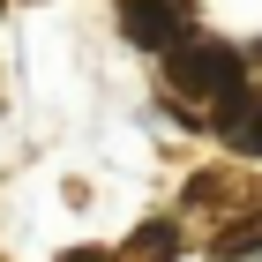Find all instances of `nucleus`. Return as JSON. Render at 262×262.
I'll return each instance as SVG.
<instances>
[{
    "mask_svg": "<svg viewBox=\"0 0 262 262\" xmlns=\"http://www.w3.org/2000/svg\"><path fill=\"white\" fill-rule=\"evenodd\" d=\"M240 247H262V225H240V232H225L217 255H240Z\"/></svg>",
    "mask_w": 262,
    "mask_h": 262,
    "instance_id": "4",
    "label": "nucleus"
},
{
    "mask_svg": "<svg viewBox=\"0 0 262 262\" xmlns=\"http://www.w3.org/2000/svg\"><path fill=\"white\" fill-rule=\"evenodd\" d=\"M120 38L142 45V53H172L187 38V23H180L172 0H120Z\"/></svg>",
    "mask_w": 262,
    "mask_h": 262,
    "instance_id": "2",
    "label": "nucleus"
},
{
    "mask_svg": "<svg viewBox=\"0 0 262 262\" xmlns=\"http://www.w3.org/2000/svg\"><path fill=\"white\" fill-rule=\"evenodd\" d=\"M172 82L180 90H195V98H240L247 90V60L232 53V45H217V38H195V45H172Z\"/></svg>",
    "mask_w": 262,
    "mask_h": 262,
    "instance_id": "1",
    "label": "nucleus"
},
{
    "mask_svg": "<svg viewBox=\"0 0 262 262\" xmlns=\"http://www.w3.org/2000/svg\"><path fill=\"white\" fill-rule=\"evenodd\" d=\"M225 135H232L240 158H262V98H255V90L225 98Z\"/></svg>",
    "mask_w": 262,
    "mask_h": 262,
    "instance_id": "3",
    "label": "nucleus"
},
{
    "mask_svg": "<svg viewBox=\"0 0 262 262\" xmlns=\"http://www.w3.org/2000/svg\"><path fill=\"white\" fill-rule=\"evenodd\" d=\"M60 262H113V255H105V247H68Z\"/></svg>",
    "mask_w": 262,
    "mask_h": 262,
    "instance_id": "5",
    "label": "nucleus"
}]
</instances>
